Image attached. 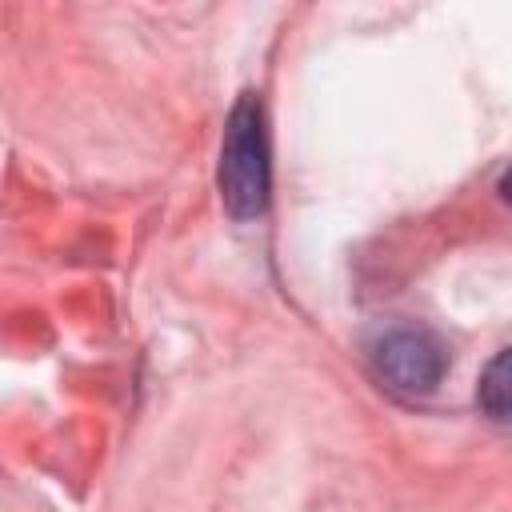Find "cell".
Listing matches in <instances>:
<instances>
[{
  "label": "cell",
  "instance_id": "3957f363",
  "mask_svg": "<svg viewBox=\"0 0 512 512\" xmlns=\"http://www.w3.org/2000/svg\"><path fill=\"white\" fill-rule=\"evenodd\" d=\"M476 400H480V412L496 424H512V348L496 352L484 372H480V384H476Z\"/></svg>",
  "mask_w": 512,
  "mask_h": 512
},
{
  "label": "cell",
  "instance_id": "6da1fadb",
  "mask_svg": "<svg viewBox=\"0 0 512 512\" xmlns=\"http://www.w3.org/2000/svg\"><path fill=\"white\" fill-rule=\"evenodd\" d=\"M268 184H272V168H268L264 108L252 92H244L228 112V128L220 144V200L228 216L236 220L260 216L268 208Z\"/></svg>",
  "mask_w": 512,
  "mask_h": 512
},
{
  "label": "cell",
  "instance_id": "277c9868",
  "mask_svg": "<svg viewBox=\"0 0 512 512\" xmlns=\"http://www.w3.org/2000/svg\"><path fill=\"white\" fill-rule=\"evenodd\" d=\"M500 196H504V200H512V168L500 176Z\"/></svg>",
  "mask_w": 512,
  "mask_h": 512
},
{
  "label": "cell",
  "instance_id": "7a4b0ae2",
  "mask_svg": "<svg viewBox=\"0 0 512 512\" xmlns=\"http://www.w3.org/2000/svg\"><path fill=\"white\" fill-rule=\"evenodd\" d=\"M372 360H376V372L380 380L392 388V392H404V396H424L440 384L444 368H448V352L444 344L428 332V328H388L376 344H372Z\"/></svg>",
  "mask_w": 512,
  "mask_h": 512
}]
</instances>
